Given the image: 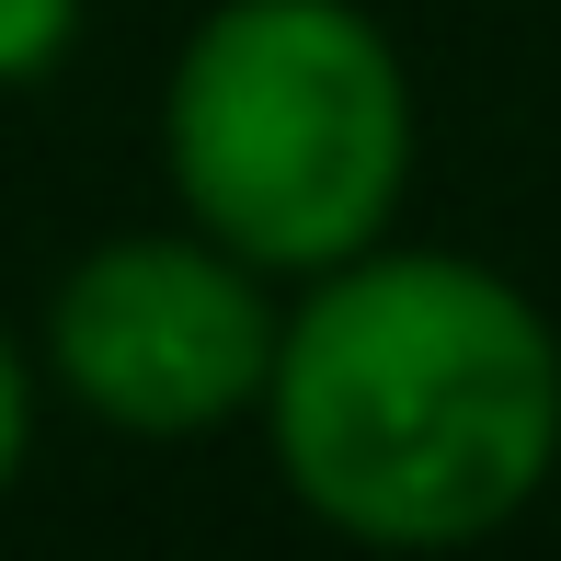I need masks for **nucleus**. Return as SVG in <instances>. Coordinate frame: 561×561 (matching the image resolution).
I'll use <instances>...</instances> for the list:
<instances>
[{"label":"nucleus","mask_w":561,"mask_h":561,"mask_svg":"<svg viewBox=\"0 0 561 561\" xmlns=\"http://www.w3.org/2000/svg\"><path fill=\"white\" fill-rule=\"evenodd\" d=\"M252 436L355 550H481L561 481V321L504 264L390 229L287 287Z\"/></svg>","instance_id":"nucleus-1"},{"label":"nucleus","mask_w":561,"mask_h":561,"mask_svg":"<svg viewBox=\"0 0 561 561\" xmlns=\"http://www.w3.org/2000/svg\"><path fill=\"white\" fill-rule=\"evenodd\" d=\"M161 195L275 287L390 241L424 172V92L367 0H207L149 104Z\"/></svg>","instance_id":"nucleus-2"},{"label":"nucleus","mask_w":561,"mask_h":561,"mask_svg":"<svg viewBox=\"0 0 561 561\" xmlns=\"http://www.w3.org/2000/svg\"><path fill=\"white\" fill-rule=\"evenodd\" d=\"M275 310H287V287L264 264L161 218L69 252L23 344H35L46 401H69L81 424L138 447H195L252 424L275 367Z\"/></svg>","instance_id":"nucleus-3"},{"label":"nucleus","mask_w":561,"mask_h":561,"mask_svg":"<svg viewBox=\"0 0 561 561\" xmlns=\"http://www.w3.org/2000/svg\"><path fill=\"white\" fill-rule=\"evenodd\" d=\"M81 12H92V0H0V92L58 81L69 46H81Z\"/></svg>","instance_id":"nucleus-4"},{"label":"nucleus","mask_w":561,"mask_h":561,"mask_svg":"<svg viewBox=\"0 0 561 561\" xmlns=\"http://www.w3.org/2000/svg\"><path fill=\"white\" fill-rule=\"evenodd\" d=\"M35 424H46V378H35V344L0 321V504H12V481L35 470Z\"/></svg>","instance_id":"nucleus-5"}]
</instances>
